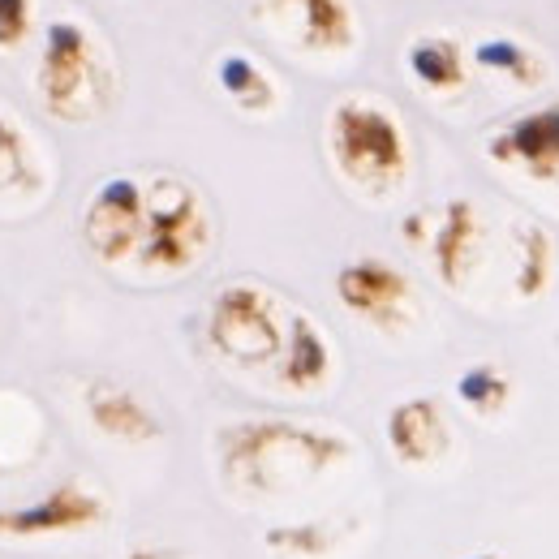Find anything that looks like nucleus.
I'll list each match as a JSON object with an SVG mask.
<instances>
[{
	"instance_id": "9",
	"label": "nucleus",
	"mask_w": 559,
	"mask_h": 559,
	"mask_svg": "<svg viewBox=\"0 0 559 559\" xmlns=\"http://www.w3.org/2000/svg\"><path fill=\"white\" fill-rule=\"evenodd\" d=\"M409 65L426 86H456L461 82V48L452 39H422L409 52Z\"/></svg>"
},
{
	"instance_id": "3",
	"label": "nucleus",
	"mask_w": 559,
	"mask_h": 559,
	"mask_svg": "<svg viewBox=\"0 0 559 559\" xmlns=\"http://www.w3.org/2000/svg\"><path fill=\"white\" fill-rule=\"evenodd\" d=\"M138 224H142V194L125 176L108 181L86 212V237L104 258H116V254L130 250L138 237Z\"/></svg>"
},
{
	"instance_id": "8",
	"label": "nucleus",
	"mask_w": 559,
	"mask_h": 559,
	"mask_svg": "<svg viewBox=\"0 0 559 559\" xmlns=\"http://www.w3.org/2000/svg\"><path fill=\"white\" fill-rule=\"evenodd\" d=\"M508 155H521L534 168H546L559 155V108H546V113H534L517 121L508 130V142H503Z\"/></svg>"
},
{
	"instance_id": "7",
	"label": "nucleus",
	"mask_w": 559,
	"mask_h": 559,
	"mask_svg": "<svg viewBox=\"0 0 559 559\" xmlns=\"http://www.w3.org/2000/svg\"><path fill=\"white\" fill-rule=\"evenodd\" d=\"M405 293L401 275H392L379 263H357V267L340 271V297L353 310H366V314H392L396 297Z\"/></svg>"
},
{
	"instance_id": "2",
	"label": "nucleus",
	"mask_w": 559,
	"mask_h": 559,
	"mask_svg": "<svg viewBox=\"0 0 559 559\" xmlns=\"http://www.w3.org/2000/svg\"><path fill=\"white\" fill-rule=\"evenodd\" d=\"M99 82L91 39L74 22H57L48 31V52H43V99L57 116H86L91 86Z\"/></svg>"
},
{
	"instance_id": "14",
	"label": "nucleus",
	"mask_w": 559,
	"mask_h": 559,
	"mask_svg": "<svg viewBox=\"0 0 559 559\" xmlns=\"http://www.w3.org/2000/svg\"><path fill=\"white\" fill-rule=\"evenodd\" d=\"M500 383H495V374L491 370H473V374H464L461 379V396L464 401H473V405H482L486 396H495Z\"/></svg>"
},
{
	"instance_id": "15",
	"label": "nucleus",
	"mask_w": 559,
	"mask_h": 559,
	"mask_svg": "<svg viewBox=\"0 0 559 559\" xmlns=\"http://www.w3.org/2000/svg\"><path fill=\"white\" fill-rule=\"evenodd\" d=\"M482 559H491V555H482Z\"/></svg>"
},
{
	"instance_id": "6",
	"label": "nucleus",
	"mask_w": 559,
	"mask_h": 559,
	"mask_svg": "<svg viewBox=\"0 0 559 559\" xmlns=\"http://www.w3.org/2000/svg\"><path fill=\"white\" fill-rule=\"evenodd\" d=\"M275 9H293L306 48H345L353 39V18L345 0H275Z\"/></svg>"
},
{
	"instance_id": "4",
	"label": "nucleus",
	"mask_w": 559,
	"mask_h": 559,
	"mask_svg": "<svg viewBox=\"0 0 559 559\" xmlns=\"http://www.w3.org/2000/svg\"><path fill=\"white\" fill-rule=\"evenodd\" d=\"M215 340L232 357H267L275 353V328H271L263 302L250 289H232L215 306Z\"/></svg>"
},
{
	"instance_id": "13",
	"label": "nucleus",
	"mask_w": 559,
	"mask_h": 559,
	"mask_svg": "<svg viewBox=\"0 0 559 559\" xmlns=\"http://www.w3.org/2000/svg\"><path fill=\"white\" fill-rule=\"evenodd\" d=\"M478 60H482V65H495V69H512V74H525V69H529V57H525L517 43H486V48H478Z\"/></svg>"
},
{
	"instance_id": "1",
	"label": "nucleus",
	"mask_w": 559,
	"mask_h": 559,
	"mask_svg": "<svg viewBox=\"0 0 559 559\" xmlns=\"http://www.w3.org/2000/svg\"><path fill=\"white\" fill-rule=\"evenodd\" d=\"M331 147H336L340 168H345L348 176H362V181H387V176L401 173V164H405L401 130H396L383 113L362 108V104L336 108Z\"/></svg>"
},
{
	"instance_id": "10",
	"label": "nucleus",
	"mask_w": 559,
	"mask_h": 559,
	"mask_svg": "<svg viewBox=\"0 0 559 559\" xmlns=\"http://www.w3.org/2000/svg\"><path fill=\"white\" fill-rule=\"evenodd\" d=\"M323 370H328V348H323V340L314 336V328L306 319H297L293 323V357L284 366V379L289 383H314V379H323Z\"/></svg>"
},
{
	"instance_id": "12",
	"label": "nucleus",
	"mask_w": 559,
	"mask_h": 559,
	"mask_svg": "<svg viewBox=\"0 0 559 559\" xmlns=\"http://www.w3.org/2000/svg\"><path fill=\"white\" fill-rule=\"evenodd\" d=\"M26 26H31V0H0V48L22 43Z\"/></svg>"
},
{
	"instance_id": "5",
	"label": "nucleus",
	"mask_w": 559,
	"mask_h": 559,
	"mask_svg": "<svg viewBox=\"0 0 559 559\" xmlns=\"http://www.w3.org/2000/svg\"><path fill=\"white\" fill-rule=\"evenodd\" d=\"M198 229L190 190L173 181H159V203H155V232H151V258L155 263H185L190 258V232Z\"/></svg>"
},
{
	"instance_id": "11",
	"label": "nucleus",
	"mask_w": 559,
	"mask_h": 559,
	"mask_svg": "<svg viewBox=\"0 0 559 559\" xmlns=\"http://www.w3.org/2000/svg\"><path fill=\"white\" fill-rule=\"evenodd\" d=\"M220 82H224V91H229L237 104H246V108H263L267 104V77L254 69L246 57H229L220 65Z\"/></svg>"
}]
</instances>
